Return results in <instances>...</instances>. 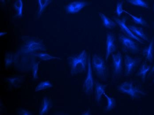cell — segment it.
<instances>
[{
    "mask_svg": "<svg viewBox=\"0 0 154 115\" xmlns=\"http://www.w3.org/2000/svg\"><path fill=\"white\" fill-rule=\"evenodd\" d=\"M17 115H33L30 112L23 108L19 109L17 112Z\"/></svg>",
    "mask_w": 154,
    "mask_h": 115,
    "instance_id": "obj_29",
    "label": "cell"
},
{
    "mask_svg": "<svg viewBox=\"0 0 154 115\" xmlns=\"http://www.w3.org/2000/svg\"><path fill=\"white\" fill-rule=\"evenodd\" d=\"M107 86L101 84L98 82L95 83V94L96 101L99 103L101 101L102 96L105 93Z\"/></svg>",
    "mask_w": 154,
    "mask_h": 115,
    "instance_id": "obj_12",
    "label": "cell"
},
{
    "mask_svg": "<svg viewBox=\"0 0 154 115\" xmlns=\"http://www.w3.org/2000/svg\"><path fill=\"white\" fill-rule=\"evenodd\" d=\"M33 55L37 57L40 59L44 61H48L53 59H62L61 58L53 56H51L49 54L45 53H35V54H33Z\"/></svg>",
    "mask_w": 154,
    "mask_h": 115,
    "instance_id": "obj_20",
    "label": "cell"
},
{
    "mask_svg": "<svg viewBox=\"0 0 154 115\" xmlns=\"http://www.w3.org/2000/svg\"><path fill=\"white\" fill-rule=\"evenodd\" d=\"M23 44L21 45L19 52L28 55H33L37 51H46L47 50L43 41L35 37L23 36L22 38Z\"/></svg>",
    "mask_w": 154,
    "mask_h": 115,
    "instance_id": "obj_2",
    "label": "cell"
},
{
    "mask_svg": "<svg viewBox=\"0 0 154 115\" xmlns=\"http://www.w3.org/2000/svg\"><path fill=\"white\" fill-rule=\"evenodd\" d=\"M114 19L116 23L121 28L122 31L125 35L126 36H128L129 38H131V39L136 40L140 44H143V40L141 39L140 38H139L137 36H136L134 34L132 33L131 30L129 29L128 26L126 24L127 20L126 17H124L122 19H120L118 18H114Z\"/></svg>",
    "mask_w": 154,
    "mask_h": 115,
    "instance_id": "obj_6",
    "label": "cell"
},
{
    "mask_svg": "<svg viewBox=\"0 0 154 115\" xmlns=\"http://www.w3.org/2000/svg\"><path fill=\"white\" fill-rule=\"evenodd\" d=\"M52 84L49 81H45V82H42L39 83L37 85V86L35 88V91L38 92L39 91L44 90V89H47L50 88L52 87Z\"/></svg>",
    "mask_w": 154,
    "mask_h": 115,
    "instance_id": "obj_24",
    "label": "cell"
},
{
    "mask_svg": "<svg viewBox=\"0 0 154 115\" xmlns=\"http://www.w3.org/2000/svg\"><path fill=\"white\" fill-rule=\"evenodd\" d=\"M151 69V66L150 65H148L146 63H143L139 69L137 75L140 77L143 81L144 82L146 79V74Z\"/></svg>",
    "mask_w": 154,
    "mask_h": 115,
    "instance_id": "obj_16",
    "label": "cell"
},
{
    "mask_svg": "<svg viewBox=\"0 0 154 115\" xmlns=\"http://www.w3.org/2000/svg\"><path fill=\"white\" fill-rule=\"evenodd\" d=\"M7 81L8 83L14 87H18L22 84L23 79L21 77H9L7 78Z\"/></svg>",
    "mask_w": 154,
    "mask_h": 115,
    "instance_id": "obj_18",
    "label": "cell"
},
{
    "mask_svg": "<svg viewBox=\"0 0 154 115\" xmlns=\"http://www.w3.org/2000/svg\"><path fill=\"white\" fill-rule=\"evenodd\" d=\"M112 65L113 72L116 75L122 74V57L120 52L112 55Z\"/></svg>",
    "mask_w": 154,
    "mask_h": 115,
    "instance_id": "obj_10",
    "label": "cell"
},
{
    "mask_svg": "<svg viewBox=\"0 0 154 115\" xmlns=\"http://www.w3.org/2000/svg\"><path fill=\"white\" fill-rule=\"evenodd\" d=\"M123 2H118L116 4V13L118 17L121 16V15L124 13L123 9Z\"/></svg>",
    "mask_w": 154,
    "mask_h": 115,
    "instance_id": "obj_28",
    "label": "cell"
},
{
    "mask_svg": "<svg viewBox=\"0 0 154 115\" xmlns=\"http://www.w3.org/2000/svg\"><path fill=\"white\" fill-rule=\"evenodd\" d=\"M23 2L21 0H17L14 3V7L17 12L16 16L21 17L22 16L23 13Z\"/></svg>",
    "mask_w": 154,
    "mask_h": 115,
    "instance_id": "obj_21",
    "label": "cell"
},
{
    "mask_svg": "<svg viewBox=\"0 0 154 115\" xmlns=\"http://www.w3.org/2000/svg\"><path fill=\"white\" fill-rule=\"evenodd\" d=\"M91 64L97 76L100 80H106L107 77V67L103 58L99 55H94Z\"/></svg>",
    "mask_w": 154,
    "mask_h": 115,
    "instance_id": "obj_3",
    "label": "cell"
},
{
    "mask_svg": "<svg viewBox=\"0 0 154 115\" xmlns=\"http://www.w3.org/2000/svg\"><path fill=\"white\" fill-rule=\"evenodd\" d=\"M38 64H39V62H35L32 67L33 79L35 80L38 78Z\"/></svg>",
    "mask_w": 154,
    "mask_h": 115,
    "instance_id": "obj_27",
    "label": "cell"
},
{
    "mask_svg": "<svg viewBox=\"0 0 154 115\" xmlns=\"http://www.w3.org/2000/svg\"><path fill=\"white\" fill-rule=\"evenodd\" d=\"M51 2L50 0H38V15L40 16L46 8Z\"/></svg>",
    "mask_w": 154,
    "mask_h": 115,
    "instance_id": "obj_19",
    "label": "cell"
},
{
    "mask_svg": "<svg viewBox=\"0 0 154 115\" xmlns=\"http://www.w3.org/2000/svg\"><path fill=\"white\" fill-rule=\"evenodd\" d=\"M6 32H1V33H0V36H3V35H5L6 34Z\"/></svg>",
    "mask_w": 154,
    "mask_h": 115,
    "instance_id": "obj_32",
    "label": "cell"
},
{
    "mask_svg": "<svg viewBox=\"0 0 154 115\" xmlns=\"http://www.w3.org/2000/svg\"><path fill=\"white\" fill-rule=\"evenodd\" d=\"M153 47H154V44H153Z\"/></svg>",
    "mask_w": 154,
    "mask_h": 115,
    "instance_id": "obj_33",
    "label": "cell"
},
{
    "mask_svg": "<svg viewBox=\"0 0 154 115\" xmlns=\"http://www.w3.org/2000/svg\"><path fill=\"white\" fill-rule=\"evenodd\" d=\"M124 12L127 14L131 18H132L133 21L136 23V24L137 25H143L144 26L146 25V22L144 19L142 17H138L136 16L133 15L131 14L130 13H128L127 11H124Z\"/></svg>",
    "mask_w": 154,
    "mask_h": 115,
    "instance_id": "obj_23",
    "label": "cell"
},
{
    "mask_svg": "<svg viewBox=\"0 0 154 115\" xmlns=\"http://www.w3.org/2000/svg\"><path fill=\"white\" fill-rule=\"evenodd\" d=\"M104 95L106 97L107 101V105L106 107V111H111L115 105L116 101L115 99L108 96L106 93L104 94Z\"/></svg>",
    "mask_w": 154,
    "mask_h": 115,
    "instance_id": "obj_22",
    "label": "cell"
},
{
    "mask_svg": "<svg viewBox=\"0 0 154 115\" xmlns=\"http://www.w3.org/2000/svg\"><path fill=\"white\" fill-rule=\"evenodd\" d=\"M87 73L86 74L82 88L85 94L91 95L93 92L94 87V80L93 78L92 67L90 56L88 57V64H87Z\"/></svg>",
    "mask_w": 154,
    "mask_h": 115,
    "instance_id": "obj_5",
    "label": "cell"
},
{
    "mask_svg": "<svg viewBox=\"0 0 154 115\" xmlns=\"http://www.w3.org/2000/svg\"><path fill=\"white\" fill-rule=\"evenodd\" d=\"M51 105V101L47 97H44L42 100L39 109V115H45L48 112Z\"/></svg>",
    "mask_w": 154,
    "mask_h": 115,
    "instance_id": "obj_14",
    "label": "cell"
},
{
    "mask_svg": "<svg viewBox=\"0 0 154 115\" xmlns=\"http://www.w3.org/2000/svg\"><path fill=\"white\" fill-rule=\"evenodd\" d=\"M88 57L85 50L78 55L69 57L67 60L70 74L74 76L84 72L88 64Z\"/></svg>",
    "mask_w": 154,
    "mask_h": 115,
    "instance_id": "obj_1",
    "label": "cell"
},
{
    "mask_svg": "<svg viewBox=\"0 0 154 115\" xmlns=\"http://www.w3.org/2000/svg\"><path fill=\"white\" fill-rule=\"evenodd\" d=\"M88 4V3L83 1H74L69 3L66 7V11L68 14L78 13Z\"/></svg>",
    "mask_w": 154,
    "mask_h": 115,
    "instance_id": "obj_11",
    "label": "cell"
},
{
    "mask_svg": "<svg viewBox=\"0 0 154 115\" xmlns=\"http://www.w3.org/2000/svg\"><path fill=\"white\" fill-rule=\"evenodd\" d=\"M128 28L136 36H137L141 39L149 42V40L147 36L143 32V29L141 28L136 27L134 25H128Z\"/></svg>",
    "mask_w": 154,
    "mask_h": 115,
    "instance_id": "obj_13",
    "label": "cell"
},
{
    "mask_svg": "<svg viewBox=\"0 0 154 115\" xmlns=\"http://www.w3.org/2000/svg\"><path fill=\"white\" fill-rule=\"evenodd\" d=\"M15 55L11 52L6 54L5 59V66L6 68H8L14 62Z\"/></svg>",
    "mask_w": 154,
    "mask_h": 115,
    "instance_id": "obj_26",
    "label": "cell"
},
{
    "mask_svg": "<svg viewBox=\"0 0 154 115\" xmlns=\"http://www.w3.org/2000/svg\"><path fill=\"white\" fill-rule=\"evenodd\" d=\"M117 89L120 92L129 95L132 98H138L145 93L132 82H125L118 86Z\"/></svg>",
    "mask_w": 154,
    "mask_h": 115,
    "instance_id": "obj_4",
    "label": "cell"
},
{
    "mask_svg": "<svg viewBox=\"0 0 154 115\" xmlns=\"http://www.w3.org/2000/svg\"><path fill=\"white\" fill-rule=\"evenodd\" d=\"M154 72V64L153 67H152V69H151V72H150V73L153 74Z\"/></svg>",
    "mask_w": 154,
    "mask_h": 115,
    "instance_id": "obj_31",
    "label": "cell"
},
{
    "mask_svg": "<svg viewBox=\"0 0 154 115\" xmlns=\"http://www.w3.org/2000/svg\"><path fill=\"white\" fill-rule=\"evenodd\" d=\"M99 15L100 17L101 18V20L103 22V25L105 27L109 29H113L115 28L116 25L115 22L112 21V20L106 16L105 15L102 13H99Z\"/></svg>",
    "mask_w": 154,
    "mask_h": 115,
    "instance_id": "obj_17",
    "label": "cell"
},
{
    "mask_svg": "<svg viewBox=\"0 0 154 115\" xmlns=\"http://www.w3.org/2000/svg\"><path fill=\"white\" fill-rule=\"evenodd\" d=\"M153 82H154V80H153Z\"/></svg>",
    "mask_w": 154,
    "mask_h": 115,
    "instance_id": "obj_34",
    "label": "cell"
},
{
    "mask_svg": "<svg viewBox=\"0 0 154 115\" xmlns=\"http://www.w3.org/2000/svg\"><path fill=\"white\" fill-rule=\"evenodd\" d=\"M81 115H92L91 113V110L90 109H88L87 111L83 113Z\"/></svg>",
    "mask_w": 154,
    "mask_h": 115,
    "instance_id": "obj_30",
    "label": "cell"
},
{
    "mask_svg": "<svg viewBox=\"0 0 154 115\" xmlns=\"http://www.w3.org/2000/svg\"><path fill=\"white\" fill-rule=\"evenodd\" d=\"M125 66V74L129 76L132 73L139 64L138 60L126 55L124 58Z\"/></svg>",
    "mask_w": 154,
    "mask_h": 115,
    "instance_id": "obj_7",
    "label": "cell"
},
{
    "mask_svg": "<svg viewBox=\"0 0 154 115\" xmlns=\"http://www.w3.org/2000/svg\"><path fill=\"white\" fill-rule=\"evenodd\" d=\"M119 38L122 45L125 49L133 53L138 51V46L131 38L125 35H121L119 36Z\"/></svg>",
    "mask_w": 154,
    "mask_h": 115,
    "instance_id": "obj_8",
    "label": "cell"
},
{
    "mask_svg": "<svg viewBox=\"0 0 154 115\" xmlns=\"http://www.w3.org/2000/svg\"><path fill=\"white\" fill-rule=\"evenodd\" d=\"M106 59L107 60L110 56L116 50L115 37L113 34L109 32L106 36Z\"/></svg>",
    "mask_w": 154,
    "mask_h": 115,
    "instance_id": "obj_9",
    "label": "cell"
},
{
    "mask_svg": "<svg viewBox=\"0 0 154 115\" xmlns=\"http://www.w3.org/2000/svg\"><path fill=\"white\" fill-rule=\"evenodd\" d=\"M153 41H152L147 47H145L143 50L142 54L143 56L148 61L152 62L153 59Z\"/></svg>",
    "mask_w": 154,
    "mask_h": 115,
    "instance_id": "obj_15",
    "label": "cell"
},
{
    "mask_svg": "<svg viewBox=\"0 0 154 115\" xmlns=\"http://www.w3.org/2000/svg\"></svg>",
    "mask_w": 154,
    "mask_h": 115,
    "instance_id": "obj_35",
    "label": "cell"
},
{
    "mask_svg": "<svg viewBox=\"0 0 154 115\" xmlns=\"http://www.w3.org/2000/svg\"><path fill=\"white\" fill-rule=\"evenodd\" d=\"M127 2L134 6L146 8H149L148 4L145 1L143 0H128Z\"/></svg>",
    "mask_w": 154,
    "mask_h": 115,
    "instance_id": "obj_25",
    "label": "cell"
}]
</instances>
